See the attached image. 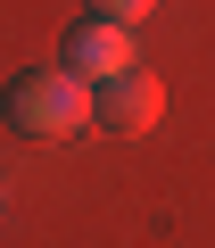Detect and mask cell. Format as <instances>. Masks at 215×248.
I'll list each match as a JSON object with an SVG mask.
<instances>
[{"mask_svg":"<svg viewBox=\"0 0 215 248\" xmlns=\"http://www.w3.org/2000/svg\"><path fill=\"white\" fill-rule=\"evenodd\" d=\"M9 124L25 141H75L91 124V83L66 75V66H25L9 83Z\"/></svg>","mask_w":215,"mask_h":248,"instance_id":"obj_1","label":"cell"},{"mask_svg":"<svg viewBox=\"0 0 215 248\" xmlns=\"http://www.w3.org/2000/svg\"><path fill=\"white\" fill-rule=\"evenodd\" d=\"M58 50H66L58 66H66V75H83L91 91L141 66V42H133V25H108V17H83V25H75V33L58 42Z\"/></svg>","mask_w":215,"mask_h":248,"instance_id":"obj_2","label":"cell"},{"mask_svg":"<svg viewBox=\"0 0 215 248\" xmlns=\"http://www.w3.org/2000/svg\"><path fill=\"white\" fill-rule=\"evenodd\" d=\"M157 116H166V83H157L149 66H133V75H116V83L91 91V124H99V133H116V141H141Z\"/></svg>","mask_w":215,"mask_h":248,"instance_id":"obj_3","label":"cell"},{"mask_svg":"<svg viewBox=\"0 0 215 248\" xmlns=\"http://www.w3.org/2000/svg\"><path fill=\"white\" fill-rule=\"evenodd\" d=\"M157 9V0H91V17H108V25H141Z\"/></svg>","mask_w":215,"mask_h":248,"instance_id":"obj_4","label":"cell"},{"mask_svg":"<svg viewBox=\"0 0 215 248\" xmlns=\"http://www.w3.org/2000/svg\"><path fill=\"white\" fill-rule=\"evenodd\" d=\"M0 199H9V182H0Z\"/></svg>","mask_w":215,"mask_h":248,"instance_id":"obj_5","label":"cell"}]
</instances>
